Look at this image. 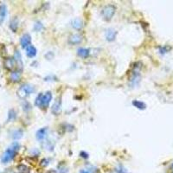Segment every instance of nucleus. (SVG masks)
I'll use <instances>...</instances> for the list:
<instances>
[{
	"label": "nucleus",
	"mask_w": 173,
	"mask_h": 173,
	"mask_svg": "<svg viewBox=\"0 0 173 173\" xmlns=\"http://www.w3.org/2000/svg\"><path fill=\"white\" fill-rule=\"evenodd\" d=\"M115 10H116V8L113 5L108 4V5H106L102 9L101 15L106 21H110L113 18V16L115 13Z\"/></svg>",
	"instance_id": "3"
},
{
	"label": "nucleus",
	"mask_w": 173,
	"mask_h": 173,
	"mask_svg": "<svg viewBox=\"0 0 173 173\" xmlns=\"http://www.w3.org/2000/svg\"><path fill=\"white\" fill-rule=\"evenodd\" d=\"M132 106H135L136 108L139 109V110H145L146 108V105L143 101H140V100H132Z\"/></svg>",
	"instance_id": "18"
},
{
	"label": "nucleus",
	"mask_w": 173,
	"mask_h": 173,
	"mask_svg": "<svg viewBox=\"0 0 173 173\" xmlns=\"http://www.w3.org/2000/svg\"><path fill=\"white\" fill-rule=\"evenodd\" d=\"M43 93H39L35 100V105L38 107H42V100H43Z\"/></svg>",
	"instance_id": "22"
},
{
	"label": "nucleus",
	"mask_w": 173,
	"mask_h": 173,
	"mask_svg": "<svg viewBox=\"0 0 173 173\" xmlns=\"http://www.w3.org/2000/svg\"><path fill=\"white\" fill-rule=\"evenodd\" d=\"M116 35H117V31L114 30L113 29H108L106 30L105 33V37L108 42H113L115 40L116 38Z\"/></svg>",
	"instance_id": "9"
},
{
	"label": "nucleus",
	"mask_w": 173,
	"mask_h": 173,
	"mask_svg": "<svg viewBox=\"0 0 173 173\" xmlns=\"http://www.w3.org/2000/svg\"><path fill=\"white\" fill-rule=\"evenodd\" d=\"M82 41V36L79 34H74L71 35L69 38V43L75 45V44H79Z\"/></svg>",
	"instance_id": "10"
},
{
	"label": "nucleus",
	"mask_w": 173,
	"mask_h": 173,
	"mask_svg": "<svg viewBox=\"0 0 173 173\" xmlns=\"http://www.w3.org/2000/svg\"><path fill=\"white\" fill-rule=\"evenodd\" d=\"M18 171L21 173H30V170L27 166H25L24 165H21L17 167Z\"/></svg>",
	"instance_id": "24"
},
{
	"label": "nucleus",
	"mask_w": 173,
	"mask_h": 173,
	"mask_svg": "<svg viewBox=\"0 0 173 173\" xmlns=\"http://www.w3.org/2000/svg\"><path fill=\"white\" fill-rule=\"evenodd\" d=\"M47 133H48V128L47 127H43V128H41L39 129L36 133V138L37 140H43L46 136H47Z\"/></svg>",
	"instance_id": "11"
},
{
	"label": "nucleus",
	"mask_w": 173,
	"mask_h": 173,
	"mask_svg": "<svg viewBox=\"0 0 173 173\" xmlns=\"http://www.w3.org/2000/svg\"><path fill=\"white\" fill-rule=\"evenodd\" d=\"M16 113L15 112L14 109H11L9 111L8 113V119H7V121H12L16 119Z\"/></svg>",
	"instance_id": "21"
},
{
	"label": "nucleus",
	"mask_w": 173,
	"mask_h": 173,
	"mask_svg": "<svg viewBox=\"0 0 173 173\" xmlns=\"http://www.w3.org/2000/svg\"><path fill=\"white\" fill-rule=\"evenodd\" d=\"M43 24H42L40 22H36V24H35V26H34V30H35L36 31H40V30H43Z\"/></svg>",
	"instance_id": "26"
},
{
	"label": "nucleus",
	"mask_w": 173,
	"mask_h": 173,
	"mask_svg": "<svg viewBox=\"0 0 173 173\" xmlns=\"http://www.w3.org/2000/svg\"><path fill=\"white\" fill-rule=\"evenodd\" d=\"M139 69H140V66H138V63H135L132 73L131 74V77H130V82L132 86L137 85L139 82L140 81Z\"/></svg>",
	"instance_id": "4"
},
{
	"label": "nucleus",
	"mask_w": 173,
	"mask_h": 173,
	"mask_svg": "<svg viewBox=\"0 0 173 173\" xmlns=\"http://www.w3.org/2000/svg\"><path fill=\"white\" fill-rule=\"evenodd\" d=\"M90 54V50L86 48H79L77 49V55L82 58H86Z\"/></svg>",
	"instance_id": "17"
},
{
	"label": "nucleus",
	"mask_w": 173,
	"mask_h": 173,
	"mask_svg": "<svg viewBox=\"0 0 173 173\" xmlns=\"http://www.w3.org/2000/svg\"><path fill=\"white\" fill-rule=\"evenodd\" d=\"M62 113V100L60 97H58L53 106H52V113H54L55 115H59Z\"/></svg>",
	"instance_id": "5"
},
{
	"label": "nucleus",
	"mask_w": 173,
	"mask_h": 173,
	"mask_svg": "<svg viewBox=\"0 0 173 173\" xmlns=\"http://www.w3.org/2000/svg\"><path fill=\"white\" fill-rule=\"evenodd\" d=\"M72 27L76 30H81L83 27V22L81 18H75L72 21Z\"/></svg>",
	"instance_id": "15"
},
{
	"label": "nucleus",
	"mask_w": 173,
	"mask_h": 173,
	"mask_svg": "<svg viewBox=\"0 0 173 173\" xmlns=\"http://www.w3.org/2000/svg\"><path fill=\"white\" fill-rule=\"evenodd\" d=\"M80 173H98V169L94 167H92L89 169H83L80 171Z\"/></svg>",
	"instance_id": "23"
},
{
	"label": "nucleus",
	"mask_w": 173,
	"mask_h": 173,
	"mask_svg": "<svg viewBox=\"0 0 173 173\" xmlns=\"http://www.w3.org/2000/svg\"><path fill=\"white\" fill-rule=\"evenodd\" d=\"M115 172L117 173H127V170L126 168H124L122 165H119L116 169Z\"/></svg>",
	"instance_id": "25"
},
{
	"label": "nucleus",
	"mask_w": 173,
	"mask_h": 173,
	"mask_svg": "<svg viewBox=\"0 0 173 173\" xmlns=\"http://www.w3.org/2000/svg\"><path fill=\"white\" fill-rule=\"evenodd\" d=\"M31 43V36L29 34H24L20 39V44L23 49H26Z\"/></svg>",
	"instance_id": "8"
},
{
	"label": "nucleus",
	"mask_w": 173,
	"mask_h": 173,
	"mask_svg": "<svg viewBox=\"0 0 173 173\" xmlns=\"http://www.w3.org/2000/svg\"><path fill=\"white\" fill-rule=\"evenodd\" d=\"M23 131H22V130H20V129H17V130H15V131L12 132V134H11V137H12V139H14L17 140V139H20L23 137Z\"/></svg>",
	"instance_id": "20"
},
{
	"label": "nucleus",
	"mask_w": 173,
	"mask_h": 173,
	"mask_svg": "<svg viewBox=\"0 0 173 173\" xmlns=\"http://www.w3.org/2000/svg\"><path fill=\"white\" fill-rule=\"evenodd\" d=\"M68 170L65 167H60L59 169V173H67Z\"/></svg>",
	"instance_id": "28"
},
{
	"label": "nucleus",
	"mask_w": 173,
	"mask_h": 173,
	"mask_svg": "<svg viewBox=\"0 0 173 173\" xmlns=\"http://www.w3.org/2000/svg\"><path fill=\"white\" fill-rule=\"evenodd\" d=\"M52 100V93L51 92L48 91L43 95V100H42V107L43 108H47L49 105L50 104Z\"/></svg>",
	"instance_id": "6"
},
{
	"label": "nucleus",
	"mask_w": 173,
	"mask_h": 173,
	"mask_svg": "<svg viewBox=\"0 0 173 173\" xmlns=\"http://www.w3.org/2000/svg\"><path fill=\"white\" fill-rule=\"evenodd\" d=\"M7 16V7L5 4L0 5V23H2Z\"/></svg>",
	"instance_id": "16"
},
{
	"label": "nucleus",
	"mask_w": 173,
	"mask_h": 173,
	"mask_svg": "<svg viewBox=\"0 0 173 173\" xmlns=\"http://www.w3.org/2000/svg\"><path fill=\"white\" fill-rule=\"evenodd\" d=\"M25 51H26V56L28 57H30V58L35 57L36 56V54H37V50H36V47L31 45V44L25 49Z\"/></svg>",
	"instance_id": "12"
},
{
	"label": "nucleus",
	"mask_w": 173,
	"mask_h": 173,
	"mask_svg": "<svg viewBox=\"0 0 173 173\" xmlns=\"http://www.w3.org/2000/svg\"><path fill=\"white\" fill-rule=\"evenodd\" d=\"M14 60H15V62L16 64L17 65V68H18V70L22 71L23 70V60H22V56H21V53L19 50H16L15 53H14Z\"/></svg>",
	"instance_id": "7"
},
{
	"label": "nucleus",
	"mask_w": 173,
	"mask_h": 173,
	"mask_svg": "<svg viewBox=\"0 0 173 173\" xmlns=\"http://www.w3.org/2000/svg\"><path fill=\"white\" fill-rule=\"evenodd\" d=\"M20 148V145L18 142H13L11 144V146L6 149V151L3 152L2 159H1V162L3 164H7L9 162H10L11 160L14 159V158L16 157L18 150Z\"/></svg>",
	"instance_id": "1"
},
{
	"label": "nucleus",
	"mask_w": 173,
	"mask_h": 173,
	"mask_svg": "<svg viewBox=\"0 0 173 173\" xmlns=\"http://www.w3.org/2000/svg\"><path fill=\"white\" fill-rule=\"evenodd\" d=\"M80 156H81L82 158L85 159H88V153H86V152H83V151L80 152Z\"/></svg>",
	"instance_id": "27"
},
{
	"label": "nucleus",
	"mask_w": 173,
	"mask_h": 173,
	"mask_svg": "<svg viewBox=\"0 0 173 173\" xmlns=\"http://www.w3.org/2000/svg\"><path fill=\"white\" fill-rule=\"evenodd\" d=\"M15 64H16V62H15L14 58L9 57V58H6L4 60V67L8 70H13V69L15 67Z\"/></svg>",
	"instance_id": "13"
},
{
	"label": "nucleus",
	"mask_w": 173,
	"mask_h": 173,
	"mask_svg": "<svg viewBox=\"0 0 173 173\" xmlns=\"http://www.w3.org/2000/svg\"><path fill=\"white\" fill-rule=\"evenodd\" d=\"M35 91H36V89H35L34 86H32L30 84H23L17 90V95L21 99H25L30 94L33 93Z\"/></svg>",
	"instance_id": "2"
},
{
	"label": "nucleus",
	"mask_w": 173,
	"mask_h": 173,
	"mask_svg": "<svg viewBox=\"0 0 173 173\" xmlns=\"http://www.w3.org/2000/svg\"><path fill=\"white\" fill-rule=\"evenodd\" d=\"M172 171H173V164H172Z\"/></svg>",
	"instance_id": "29"
},
{
	"label": "nucleus",
	"mask_w": 173,
	"mask_h": 173,
	"mask_svg": "<svg viewBox=\"0 0 173 173\" xmlns=\"http://www.w3.org/2000/svg\"><path fill=\"white\" fill-rule=\"evenodd\" d=\"M21 79V71L20 70H13L10 73V80L13 82H18Z\"/></svg>",
	"instance_id": "14"
},
{
	"label": "nucleus",
	"mask_w": 173,
	"mask_h": 173,
	"mask_svg": "<svg viewBox=\"0 0 173 173\" xmlns=\"http://www.w3.org/2000/svg\"><path fill=\"white\" fill-rule=\"evenodd\" d=\"M10 28L11 29V30L13 32H16L17 28H18V20L16 17H14L11 21H10Z\"/></svg>",
	"instance_id": "19"
}]
</instances>
